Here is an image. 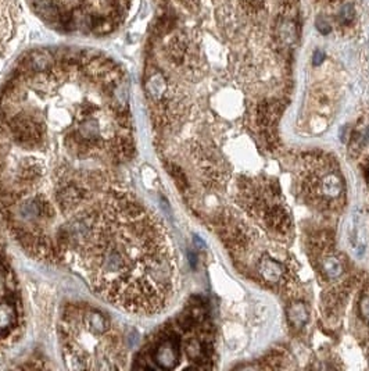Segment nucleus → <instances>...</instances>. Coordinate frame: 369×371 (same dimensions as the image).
<instances>
[{"label": "nucleus", "instance_id": "obj_1", "mask_svg": "<svg viewBox=\"0 0 369 371\" xmlns=\"http://www.w3.org/2000/svg\"><path fill=\"white\" fill-rule=\"evenodd\" d=\"M315 192L316 195L327 203L337 202L343 195V181L333 171H327L315 180Z\"/></svg>", "mask_w": 369, "mask_h": 371}, {"label": "nucleus", "instance_id": "obj_2", "mask_svg": "<svg viewBox=\"0 0 369 371\" xmlns=\"http://www.w3.org/2000/svg\"><path fill=\"white\" fill-rule=\"evenodd\" d=\"M179 356H181L179 341L176 338L162 339L154 350V362L158 367L165 369V370L175 369L179 362Z\"/></svg>", "mask_w": 369, "mask_h": 371}, {"label": "nucleus", "instance_id": "obj_3", "mask_svg": "<svg viewBox=\"0 0 369 371\" xmlns=\"http://www.w3.org/2000/svg\"><path fill=\"white\" fill-rule=\"evenodd\" d=\"M258 270H260L261 277L266 282H272V284H276V282L282 280L283 273H285L283 266L279 261L272 259V257H268V256L261 259L260 264H258Z\"/></svg>", "mask_w": 369, "mask_h": 371}, {"label": "nucleus", "instance_id": "obj_4", "mask_svg": "<svg viewBox=\"0 0 369 371\" xmlns=\"http://www.w3.org/2000/svg\"><path fill=\"white\" fill-rule=\"evenodd\" d=\"M287 318H289V322L296 328L306 325L308 321V311H307L304 303H301V302L293 303L287 310Z\"/></svg>", "mask_w": 369, "mask_h": 371}, {"label": "nucleus", "instance_id": "obj_5", "mask_svg": "<svg viewBox=\"0 0 369 371\" xmlns=\"http://www.w3.org/2000/svg\"><path fill=\"white\" fill-rule=\"evenodd\" d=\"M322 267H323V271L326 274L329 278H339L341 274H343V264L341 261L337 257L334 256H327L323 259V263H322Z\"/></svg>", "mask_w": 369, "mask_h": 371}, {"label": "nucleus", "instance_id": "obj_6", "mask_svg": "<svg viewBox=\"0 0 369 371\" xmlns=\"http://www.w3.org/2000/svg\"><path fill=\"white\" fill-rule=\"evenodd\" d=\"M354 17H355V10L353 4L347 3V4H344V6L341 7L339 18H340V21L343 22V24H348V22H351L353 20H354Z\"/></svg>", "mask_w": 369, "mask_h": 371}, {"label": "nucleus", "instance_id": "obj_7", "mask_svg": "<svg viewBox=\"0 0 369 371\" xmlns=\"http://www.w3.org/2000/svg\"><path fill=\"white\" fill-rule=\"evenodd\" d=\"M360 315L369 322V294H365L360 301Z\"/></svg>", "mask_w": 369, "mask_h": 371}, {"label": "nucleus", "instance_id": "obj_8", "mask_svg": "<svg viewBox=\"0 0 369 371\" xmlns=\"http://www.w3.org/2000/svg\"><path fill=\"white\" fill-rule=\"evenodd\" d=\"M316 29L319 31L320 34H323V35H327L329 32H330V29H332V27H330V24L323 18V17H318L316 18Z\"/></svg>", "mask_w": 369, "mask_h": 371}, {"label": "nucleus", "instance_id": "obj_9", "mask_svg": "<svg viewBox=\"0 0 369 371\" xmlns=\"http://www.w3.org/2000/svg\"><path fill=\"white\" fill-rule=\"evenodd\" d=\"M323 60H325V53H323L322 50H315V52H314V57H313L314 65H320Z\"/></svg>", "mask_w": 369, "mask_h": 371}]
</instances>
